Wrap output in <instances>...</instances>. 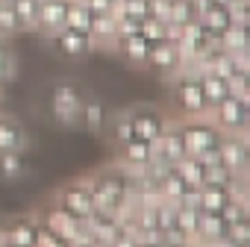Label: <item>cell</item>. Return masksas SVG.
<instances>
[{
	"instance_id": "obj_1",
	"label": "cell",
	"mask_w": 250,
	"mask_h": 247,
	"mask_svg": "<svg viewBox=\"0 0 250 247\" xmlns=\"http://www.w3.org/2000/svg\"><path fill=\"white\" fill-rule=\"evenodd\" d=\"M85 183L91 188V197H94L97 209H106V212H115L118 218H124V212L130 209V200L136 194V180L127 168L118 165V162L106 165V168L88 174Z\"/></svg>"
},
{
	"instance_id": "obj_2",
	"label": "cell",
	"mask_w": 250,
	"mask_h": 247,
	"mask_svg": "<svg viewBox=\"0 0 250 247\" xmlns=\"http://www.w3.org/2000/svg\"><path fill=\"white\" fill-rule=\"evenodd\" d=\"M83 103H85V94L77 82L71 80H62L56 82L53 94H50V109H53V121L65 130H74L80 127V115H83Z\"/></svg>"
},
{
	"instance_id": "obj_3",
	"label": "cell",
	"mask_w": 250,
	"mask_h": 247,
	"mask_svg": "<svg viewBox=\"0 0 250 247\" xmlns=\"http://www.w3.org/2000/svg\"><path fill=\"white\" fill-rule=\"evenodd\" d=\"M174 94H177V106L186 118H206L209 115V103L203 97L200 88V77L188 68H183L174 77Z\"/></svg>"
},
{
	"instance_id": "obj_4",
	"label": "cell",
	"mask_w": 250,
	"mask_h": 247,
	"mask_svg": "<svg viewBox=\"0 0 250 247\" xmlns=\"http://www.w3.org/2000/svg\"><path fill=\"white\" fill-rule=\"evenodd\" d=\"M127 118H130V127H133V136L139 139H147V142H156L165 127L171 124V118L153 106V103H136V106H127Z\"/></svg>"
},
{
	"instance_id": "obj_5",
	"label": "cell",
	"mask_w": 250,
	"mask_h": 247,
	"mask_svg": "<svg viewBox=\"0 0 250 247\" xmlns=\"http://www.w3.org/2000/svg\"><path fill=\"white\" fill-rule=\"evenodd\" d=\"M209 118H212V124H215L221 133H244L247 136V127H250V103L229 94L227 100H221L218 106L209 109Z\"/></svg>"
},
{
	"instance_id": "obj_6",
	"label": "cell",
	"mask_w": 250,
	"mask_h": 247,
	"mask_svg": "<svg viewBox=\"0 0 250 247\" xmlns=\"http://www.w3.org/2000/svg\"><path fill=\"white\" fill-rule=\"evenodd\" d=\"M56 209H62L65 215H71V218H77V221H88V215L94 212V197H91V188H88V183H85V177L83 180H74V183H68V185H62L59 191H56V203H53Z\"/></svg>"
},
{
	"instance_id": "obj_7",
	"label": "cell",
	"mask_w": 250,
	"mask_h": 247,
	"mask_svg": "<svg viewBox=\"0 0 250 247\" xmlns=\"http://www.w3.org/2000/svg\"><path fill=\"white\" fill-rule=\"evenodd\" d=\"M183 124V136H186V150L188 156H200L212 147H218L221 142V130L212 124V118H186L180 121Z\"/></svg>"
},
{
	"instance_id": "obj_8",
	"label": "cell",
	"mask_w": 250,
	"mask_h": 247,
	"mask_svg": "<svg viewBox=\"0 0 250 247\" xmlns=\"http://www.w3.org/2000/svg\"><path fill=\"white\" fill-rule=\"evenodd\" d=\"M183 156H188L186 150V136H183V124L171 121L165 133L153 142V162L156 165H177Z\"/></svg>"
},
{
	"instance_id": "obj_9",
	"label": "cell",
	"mask_w": 250,
	"mask_h": 247,
	"mask_svg": "<svg viewBox=\"0 0 250 247\" xmlns=\"http://www.w3.org/2000/svg\"><path fill=\"white\" fill-rule=\"evenodd\" d=\"M145 65H150L156 74H162V77H177L183 68H186V59H183V53H180V44H174V41H156V44H150V53H147V62Z\"/></svg>"
},
{
	"instance_id": "obj_10",
	"label": "cell",
	"mask_w": 250,
	"mask_h": 247,
	"mask_svg": "<svg viewBox=\"0 0 250 247\" xmlns=\"http://www.w3.org/2000/svg\"><path fill=\"white\" fill-rule=\"evenodd\" d=\"M47 44L65 59H83L85 53L94 50V41H91L88 33H77V30H68V27L53 33V36H47Z\"/></svg>"
},
{
	"instance_id": "obj_11",
	"label": "cell",
	"mask_w": 250,
	"mask_h": 247,
	"mask_svg": "<svg viewBox=\"0 0 250 247\" xmlns=\"http://www.w3.org/2000/svg\"><path fill=\"white\" fill-rule=\"evenodd\" d=\"M150 162H153V142H147V139L133 136L130 142H124L118 147V165H124L130 174L145 171Z\"/></svg>"
},
{
	"instance_id": "obj_12",
	"label": "cell",
	"mask_w": 250,
	"mask_h": 247,
	"mask_svg": "<svg viewBox=\"0 0 250 247\" xmlns=\"http://www.w3.org/2000/svg\"><path fill=\"white\" fill-rule=\"evenodd\" d=\"M6 241V247H39L42 241V221L24 215V218H15L9 221V226L0 232Z\"/></svg>"
},
{
	"instance_id": "obj_13",
	"label": "cell",
	"mask_w": 250,
	"mask_h": 247,
	"mask_svg": "<svg viewBox=\"0 0 250 247\" xmlns=\"http://www.w3.org/2000/svg\"><path fill=\"white\" fill-rule=\"evenodd\" d=\"M218 150H221V162L229 171H235L238 177H244V168H247V136L244 133H221Z\"/></svg>"
},
{
	"instance_id": "obj_14",
	"label": "cell",
	"mask_w": 250,
	"mask_h": 247,
	"mask_svg": "<svg viewBox=\"0 0 250 247\" xmlns=\"http://www.w3.org/2000/svg\"><path fill=\"white\" fill-rule=\"evenodd\" d=\"M68 3L71 0H39V21H36V33H42L44 39L65 30V15H68Z\"/></svg>"
},
{
	"instance_id": "obj_15",
	"label": "cell",
	"mask_w": 250,
	"mask_h": 247,
	"mask_svg": "<svg viewBox=\"0 0 250 247\" xmlns=\"http://www.w3.org/2000/svg\"><path fill=\"white\" fill-rule=\"evenodd\" d=\"M27 130L12 115H0V153H24L27 150Z\"/></svg>"
},
{
	"instance_id": "obj_16",
	"label": "cell",
	"mask_w": 250,
	"mask_h": 247,
	"mask_svg": "<svg viewBox=\"0 0 250 247\" xmlns=\"http://www.w3.org/2000/svg\"><path fill=\"white\" fill-rule=\"evenodd\" d=\"M44 226L50 229V232H56V235H62L65 241H80L83 235H85V224L83 221H77V218H71V215H65L62 209H50V215L44 218Z\"/></svg>"
},
{
	"instance_id": "obj_17",
	"label": "cell",
	"mask_w": 250,
	"mask_h": 247,
	"mask_svg": "<svg viewBox=\"0 0 250 247\" xmlns=\"http://www.w3.org/2000/svg\"><path fill=\"white\" fill-rule=\"evenodd\" d=\"M229 200H232V188L229 185L203 183L200 185V194H197V209L200 212H221Z\"/></svg>"
},
{
	"instance_id": "obj_18",
	"label": "cell",
	"mask_w": 250,
	"mask_h": 247,
	"mask_svg": "<svg viewBox=\"0 0 250 247\" xmlns=\"http://www.w3.org/2000/svg\"><path fill=\"white\" fill-rule=\"evenodd\" d=\"M106 106L97 100V97H88L85 94V103H83V115H80V127H85L91 136H100L106 130Z\"/></svg>"
},
{
	"instance_id": "obj_19",
	"label": "cell",
	"mask_w": 250,
	"mask_h": 247,
	"mask_svg": "<svg viewBox=\"0 0 250 247\" xmlns=\"http://www.w3.org/2000/svg\"><path fill=\"white\" fill-rule=\"evenodd\" d=\"M197 77H200V88H203V97H206L209 109H212V106H218L221 100H227V97H229V82H227L224 77L209 74V71H200Z\"/></svg>"
},
{
	"instance_id": "obj_20",
	"label": "cell",
	"mask_w": 250,
	"mask_h": 247,
	"mask_svg": "<svg viewBox=\"0 0 250 247\" xmlns=\"http://www.w3.org/2000/svg\"><path fill=\"white\" fill-rule=\"evenodd\" d=\"M6 6L12 9L21 33H36V21H39V0H6Z\"/></svg>"
},
{
	"instance_id": "obj_21",
	"label": "cell",
	"mask_w": 250,
	"mask_h": 247,
	"mask_svg": "<svg viewBox=\"0 0 250 247\" xmlns=\"http://www.w3.org/2000/svg\"><path fill=\"white\" fill-rule=\"evenodd\" d=\"M200 18V9H197V0H168V24L174 27H188Z\"/></svg>"
},
{
	"instance_id": "obj_22",
	"label": "cell",
	"mask_w": 250,
	"mask_h": 247,
	"mask_svg": "<svg viewBox=\"0 0 250 247\" xmlns=\"http://www.w3.org/2000/svg\"><path fill=\"white\" fill-rule=\"evenodd\" d=\"M115 44L121 47L124 59H130L133 65H145V62H147L150 44L145 41V36H142V33H133V36H121V39H118Z\"/></svg>"
},
{
	"instance_id": "obj_23",
	"label": "cell",
	"mask_w": 250,
	"mask_h": 247,
	"mask_svg": "<svg viewBox=\"0 0 250 247\" xmlns=\"http://www.w3.org/2000/svg\"><path fill=\"white\" fill-rule=\"evenodd\" d=\"M174 168H177V174L183 177V183L191 185V188H200V185L206 183V168H203V162H200L197 156H183Z\"/></svg>"
},
{
	"instance_id": "obj_24",
	"label": "cell",
	"mask_w": 250,
	"mask_h": 247,
	"mask_svg": "<svg viewBox=\"0 0 250 247\" xmlns=\"http://www.w3.org/2000/svg\"><path fill=\"white\" fill-rule=\"evenodd\" d=\"M91 18H94V12L83 3V0H71V3H68V15H65V27L77 30V33H88L91 30Z\"/></svg>"
},
{
	"instance_id": "obj_25",
	"label": "cell",
	"mask_w": 250,
	"mask_h": 247,
	"mask_svg": "<svg viewBox=\"0 0 250 247\" xmlns=\"http://www.w3.org/2000/svg\"><path fill=\"white\" fill-rule=\"evenodd\" d=\"M106 130H109V139L115 142V147H121L124 142H130V139H133V127H130L127 109L109 115V118H106Z\"/></svg>"
},
{
	"instance_id": "obj_26",
	"label": "cell",
	"mask_w": 250,
	"mask_h": 247,
	"mask_svg": "<svg viewBox=\"0 0 250 247\" xmlns=\"http://www.w3.org/2000/svg\"><path fill=\"white\" fill-rule=\"evenodd\" d=\"M115 15L118 12H106V15H94L91 18V30H88V36H91V41L94 44H115Z\"/></svg>"
},
{
	"instance_id": "obj_27",
	"label": "cell",
	"mask_w": 250,
	"mask_h": 247,
	"mask_svg": "<svg viewBox=\"0 0 250 247\" xmlns=\"http://www.w3.org/2000/svg\"><path fill=\"white\" fill-rule=\"evenodd\" d=\"M191 241L197 238V226H200V209L197 203H177V221H174Z\"/></svg>"
},
{
	"instance_id": "obj_28",
	"label": "cell",
	"mask_w": 250,
	"mask_h": 247,
	"mask_svg": "<svg viewBox=\"0 0 250 247\" xmlns=\"http://www.w3.org/2000/svg\"><path fill=\"white\" fill-rule=\"evenodd\" d=\"M27 174L24 153H0V180H21Z\"/></svg>"
},
{
	"instance_id": "obj_29",
	"label": "cell",
	"mask_w": 250,
	"mask_h": 247,
	"mask_svg": "<svg viewBox=\"0 0 250 247\" xmlns=\"http://www.w3.org/2000/svg\"><path fill=\"white\" fill-rule=\"evenodd\" d=\"M15 74H18V56L9 47V41L0 39V85H6Z\"/></svg>"
},
{
	"instance_id": "obj_30",
	"label": "cell",
	"mask_w": 250,
	"mask_h": 247,
	"mask_svg": "<svg viewBox=\"0 0 250 247\" xmlns=\"http://www.w3.org/2000/svg\"><path fill=\"white\" fill-rule=\"evenodd\" d=\"M118 15L142 24L145 18H150V3H147V0H121V3H118Z\"/></svg>"
},
{
	"instance_id": "obj_31",
	"label": "cell",
	"mask_w": 250,
	"mask_h": 247,
	"mask_svg": "<svg viewBox=\"0 0 250 247\" xmlns=\"http://www.w3.org/2000/svg\"><path fill=\"white\" fill-rule=\"evenodd\" d=\"M139 33L145 36L147 44H156V41H165L168 39V21H159V18H145Z\"/></svg>"
},
{
	"instance_id": "obj_32",
	"label": "cell",
	"mask_w": 250,
	"mask_h": 247,
	"mask_svg": "<svg viewBox=\"0 0 250 247\" xmlns=\"http://www.w3.org/2000/svg\"><path fill=\"white\" fill-rule=\"evenodd\" d=\"M39 247H71V241H65L62 235L50 232V229L42 224V241H39Z\"/></svg>"
},
{
	"instance_id": "obj_33",
	"label": "cell",
	"mask_w": 250,
	"mask_h": 247,
	"mask_svg": "<svg viewBox=\"0 0 250 247\" xmlns=\"http://www.w3.org/2000/svg\"><path fill=\"white\" fill-rule=\"evenodd\" d=\"M0 9H3V0H0Z\"/></svg>"
},
{
	"instance_id": "obj_34",
	"label": "cell",
	"mask_w": 250,
	"mask_h": 247,
	"mask_svg": "<svg viewBox=\"0 0 250 247\" xmlns=\"http://www.w3.org/2000/svg\"><path fill=\"white\" fill-rule=\"evenodd\" d=\"M0 94H3V85H0Z\"/></svg>"
}]
</instances>
